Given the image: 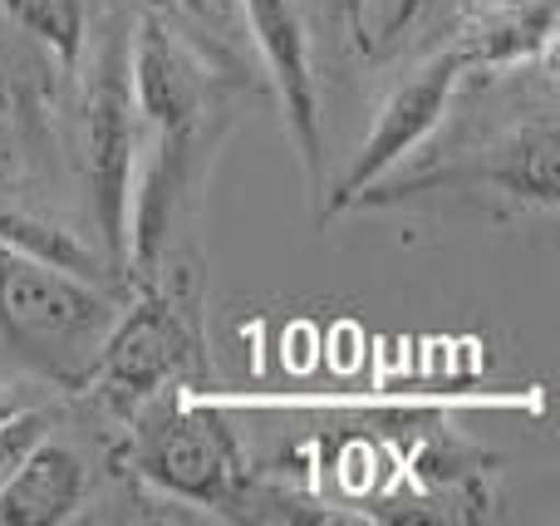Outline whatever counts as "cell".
Returning a JSON list of instances; mask_svg holds the SVG:
<instances>
[{
  "mask_svg": "<svg viewBox=\"0 0 560 526\" xmlns=\"http://www.w3.org/2000/svg\"><path fill=\"white\" fill-rule=\"evenodd\" d=\"M0 15L25 39H35L65 74L79 69L89 25H94V5L89 0H0Z\"/></svg>",
  "mask_w": 560,
  "mask_h": 526,
  "instance_id": "10",
  "label": "cell"
},
{
  "mask_svg": "<svg viewBox=\"0 0 560 526\" xmlns=\"http://www.w3.org/2000/svg\"><path fill=\"white\" fill-rule=\"evenodd\" d=\"M207 291L192 256H167L153 281L133 285L89 364L74 399L104 423H124L163 389H207Z\"/></svg>",
  "mask_w": 560,
  "mask_h": 526,
  "instance_id": "1",
  "label": "cell"
},
{
  "mask_svg": "<svg viewBox=\"0 0 560 526\" xmlns=\"http://www.w3.org/2000/svg\"><path fill=\"white\" fill-rule=\"evenodd\" d=\"M438 5H443V0H339L349 45H354V55L369 59V65L394 59L418 30H428Z\"/></svg>",
  "mask_w": 560,
  "mask_h": 526,
  "instance_id": "9",
  "label": "cell"
},
{
  "mask_svg": "<svg viewBox=\"0 0 560 526\" xmlns=\"http://www.w3.org/2000/svg\"><path fill=\"white\" fill-rule=\"evenodd\" d=\"M0 246H10V252H20V256H35V261L55 266V271H69V276H79V281L98 285V291H114L128 301V281L108 266V256L94 246V236L55 222V217L39 212V207L0 202Z\"/></svg>",
  "mask_w": 560,
  "mask_h": 526,
  "instance_id": "8",
  "label": "cell"
},
{
  "mask_svg": "<svg viewBox=\"0 0 560 526\" xmlns=\"http://www.w3.org/2000/svg\"><path fill=\"white\" fill-rule=\"evenodd\" d=\"M128 39H133V10L108 5L94 15L84 39L74 98V167L84 187V232L128 281V187H133L138 153V114L133 79H128Z\"/></svg>",
  "mask_w": 560,
  "mask_h": 526,
  "instance_id": "2",
  "label": "cell"
},
{
  "mask_svg": "<svg viewBox=\"0 0 560 526\" xmlns=\"http://www.w3.org/2000/svg\"><path fill=\"white\" fill-rule=\"evenodd\" d=\"M463 74H467L463 55H457L453 45H438L413 74L388 89V98L378 104V118H374V128H369V138L359 143L349 173L335 183V192L319 197V207H315L319 222L339 217L345 207H354V197L364 192L369 183H378V177H388L394 167H404L408 157L433 138V128L443 124L447 108H453V94H457V84H463Z\"/></svg>",
  "mask_w": 560,
  "mask_h": 526,
  "instance_id": "5",
  "label": "cell"
},
{
  "mask_svg": "<svg viewBox=\"0 0 560 526\" xmlns=\"http://www.w3.org/2000/svg\"><path fill=\"white\" fill-rule=\"evenodd\" d=\"M477 5H492V0H453L457 15H467V10H477Z\"/></svg>",
  "mask_w": 560,
  "mask_h": 526,
  "instance_id": "13",
  "label": "cell"
},
{
  "mask_svg": "<svg viewBox=\"0 0 560 526\" xmlns=\"http://www.w3.org/2000/svg\"><path fill=\"white\" fill-rule=\"evenodd\" d=\"M242 25L246 45L261 59V74L271 84L280 114H285L310 197L319 207V197H325V104H319L315 39H310L305 0H242Z\"/></svg>",
  "mask_w": 560,
  "mask_h": 526,
  "instance_id": "6",
  "label": "cell"
},
{
  "mask_svg": "<svg viewBox=\"0 0 560 526\" xmlns=\"http://www.w3.org/2000/svg\"><path fill=\"white\" fill-rule=\"evenodd\" d=\"M89 507V463L74 443L35 439L0 478V526H59Z\"/></svg>",
  "mask_w": 560,
  "mask_h": 526,
  "instance_id": "7",
  "label": "cell"
},
{
  "mask_svg": "<svg viewBox=\"0 0 560 526\" xmlns=\"http://www.w3.org/2000/svg\"><path fill=\"white\" fill-rule=\"evenodd\" d=\"M173 20H183L187 30H197L202 39L222 45L226 55H246V25H242V0H153Z\"/></svg>",
  "mask_w": 560,
  "mask_h": 526,
  "instance_id": "11",
  "label": "cell"
},
{
  "mask_svg": "<svg viewBox=\"0 0 560 526\" xmlns=\"http://www.w3.org/2000/svg\"><path fill=\"white\" fill-rule=\"evenodd\" d=\"M118 311L124 295L0 246V350L30 364L49 389L74 394L84 384Z\"/></svg>",
  "mask_w": 560,
  "mask_h": 526,
  "instance_id": "4",
  "label": "cell"
},
{
  "mask_svg": "<svg viewBox=\"0 0 560 526\" xmlns=\"http://www.w3.org/2000/svg\"><path fill=\"white\" fill-rule=\"evenodd\" d=\"M114 468L187 507L242 517L256 472L222 399L207 389H163L118 423Z\"/></svg>",
  "mask_w": 560,
  "mask_h": 526,
  "instance_id": "3",
  "label": "cell"
},
{
  "mask_svg": "<svg viewBox=\"0 0 560 526\" xmlns=\"http://www.w3.org/2000/svg\"><path fill=\"white\" fill-rule=\"evenodd\" d=\"M45 399H55V389L49 384H0V419H10V413H20V409H30V404H45Z\"/></svg>",
  "mask_w": 560,
  "mask_h": 526,
  "instance_id": "12",
  "label": "cell"
}]
</instances>
